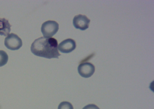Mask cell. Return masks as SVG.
I'll use <instances>...</instances> for the list:
<instances>
[{
    "instance_id": "obj_7",
    "label": "cell",
    "mask_w": 154,
    "mask_h": 109,
    "mask_svg": "<svg viewBox=\"0 0 154 109\" xmlns=\"http://www.w3.org/2000/svg\"><path fill=\"white\" fill-rule=\"evenodd\" d=\"M11 26L8 20L4 18H0V35L6 36L8 35Z\"/></svg>"
},
{
    "instance_id": "obj_4",
    "label": "cell",
    "mask_w": 154,
    "mask_h": 109,
    "mask_svg": "<svg viewBox=\"0 0 154 109\" xmlns=\"http://www.w3.org/2000/svg\"><path fill=\"white\" fill-rule=\"evenodd\" d=\"M90 20L85 15L79 14L74 16L73 24L76 29L85 30L88 28Z\"/></svg>"
},
{
    "instance_id": "obj_9",
    "label": "cell",
    "mask_w": 154,
    "mask_h": 109,
    "mask_svg": "<svg viewBox=\"0 0 154 109\" xmlns=\"http://www.w3.org/2000/svg\"><path fill=\"white\" fill-rule=\"evenodd\" d=\"M58 109H73V108L72 104L69 102L64 101L60 104Z\"/></svg>"
},
{
    "instance_id": "obj_2",
    "label": "cell",
    "mask_w": 154,
    "mask_h": 109,
    "mask_svg": "<svg viewBox=\"0 0 154 109\" xmlns=\"http://www.w3.org/2000/svg\"><path fill=\"white\" fill-rule=\"evenodd\" d=\"M59 28L58 24L56 21L48 20L42 25L41 31L44 36L46 38H51L55 34Z\"/></svg>"
},
{
    "instance_id": "obj_1",
    "label": "cell",
    "mask_w": 154,
    "mask_h": 109,
    "mask_svg": "<svg viewBox=\"0 0 154 109\" xmlns=\"http://www.w3.org/2000/svg\"><path fill=\"white\" fill-rule=\"evenodd\" d=\"M58 42L54 38L41 37L35 40L31 46L35 55L48 59L58 58L61 55L57 50Z\"/></svg>"
},
{
    "instance_id": "obj_6",
    "label": "cell",
    "mask_w": 154,
    "mask_h": 109,
    "mask_svg": "<svg viewBox=\"0 0 154 109\" xmlns=\"http://www.w3.org/2000/svg\"><path fill=\"white\" fill-rule=\"evenodd\" d=\"M76 47V44L74 40L72 39H68L61 42L58 46V50L61 52L68 53L74 50Z\"/></svg>"
},
{
    "instance_id": "obj_10",
    "label": "cell",
    "mask_w": 154,
    "mask_h": 109,
    "mask_svg": "<svg viewBox=\"0 0 154 109\" xmlns=\"http://www.w3.org/2000/svg\"><path fill=\"white\" fill-rule=\"evenodd\" d=\"M82 109H100L99 107L95 105L91 104L85 106Z\"/></svg>"
},
{
    "instance_id": "obj_5",
    "label": "cell",
    "mask_w": 154,
    "mask_h": 109,
    "mask_svg": "<svg viewBox=\"0 0 154 109\" xmlns=\"http://www.w3.org/2000/svg\"><path fill=\"white\" fill-rule=\"evenodd\" d=\"M78 72L82 77L88 78L91 76L95 72L94 66L89 62L80 64L78 67Z\"/></svg>"
},
{
    "instance_id": "obj_8",
    "label": "cell",
    "mask_w": 154,
    "mask_h": 109,
    "mask_svg": "<svg viewBox=\"0 0 154 109\" xmlns=\"http://www.w3.org/2000/svg\"><path fill=\"white\" fill-rule=\"evenodd\" d=\"M8 56L5 51L0 50V67L6 64L8 61Z\"/></svg>"
},
{
    "instance_id": "obj_3",
    "label": "cell",
    "mask_w": 154,
    "mask_h": 109,
    "mask_svg": "<svg viewBox=\"0 0 154 109\" xmlns=\"http://www.w3.org/2000/svg\"><path fill=\"white\" fill-rule=\"evenodd\" d=\"M5 46L12 50H17L22 46V41L21 38L17 34L11 33L5 38L4 41Z\"/></svg>"
}]
</instances>
